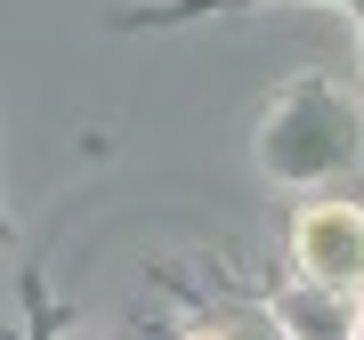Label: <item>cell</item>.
Listing matches in <instances>:
<instances>
[{"label": "cell", "instance_id": "obj_1", "mask_svg": "<svg viewBox=\"0 0 364 340\" xmlns=\"http://www.w3.org/2000/svg\"><path fill=\"white\" fill-rule=\"evenodd\" d=\"M364 162V114L356 97L340 90L332 73H299L275 90L267 122H259V170L284 186H308V179H332V170H356Z\"/></svg>", "mask_w": 364, "mask_h": 340}, {"label": "cell", "instance_id": "obj_2", "mask_svg": "<svg viewBox=\"0 0 364 340\" xmlns=\"http://www.w3.org/2000/svg\"><path fill=\"white\" fill-rule=\"evenodd\" d=\"M291 260L316 292H364V203H308L291 219Z\"/></svg>", "mask_w": 364, "mask_h": 340}, {"label": "cell", "instance_id": "obj_3", "mask_svg": "<svg viewBox=\"0 0 364 340\" xmlns=\"http://www.w3.org/2000/svg\"><path fill=\"white\" fill-rule=\"evenodd\" d=\"M348 324H356V332H364V292H356V316H348Z\"/></svg>", "mask_w": 364, "mask_h": 340}]
</instances>
